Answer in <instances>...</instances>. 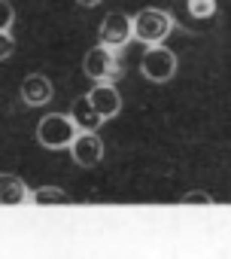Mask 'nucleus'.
Here are the masks:
<instances>
[{
    "instance_id": "nucleus-9",
    "label": "nucleus",
    "mask_w": 231,
    "mask_h": 259,
    "mask_svg": "<svg viewBox=\"0 0 231 259\" xmlns=\"http://www.w3.org/2000/svg\"><path fill=\"white\" fill-rule=\"evenodd\" d=\"M31 204V189L19 174H0V207Z\"/></svg>"
},
{
    "instance_id": "nucleus-11",
    "label": "nucleus",
    "mask_w": 231,
    "mask_h": 259,
    "mask_svg": "<svg viewBox=\"0 0 231 259\" xmlns=\"http://www.w3.org/2000/svg\"><path fill=\"white\" fill-rule=\"evenodd\" d=\"M31 204H70V195L61 189V186H40V189H31Z\"/></svg>"
},
{
    "instance_id": "nucleus-1",
    "label": "nucleus",
    "mask_w": 231,
    "mask_h": 259,
    "mask_svg": "<svg viewBox=\"0 0 231 259\" xmlns=\"http://www.w3.org/2000/svg\"><path fill=\"white\" fill-rule=\"evenodd\" d=\"M76 135L79 128L70 119V113H46L37 122V144L46 150H70Z\"/></svg>"
},
{
    "instance_id": "nucleus-10",
    "label": "nucleus",
    "mask_w": 231,
    "mask_h": 259,
    "mask_svg": "<svg viewBox=\"0 0 231 259\" xmlns=\"http://www.w3.org/2000/svg\"><path fill=\"white\" fill-rule=\"evenodd\" d=\"M70 119L76 122L79 132H97V128L103 125V116L91 107L88 95H82V98H76V101L70 104Z\"/></svg>"
},
{
    "instance_id": "nucleus-12",
    "label": "nucleus",
    "mask_w": 231,
    "mask_h": 259,
    "mask_svg": "<svg viewBox=\"0 0 231 259\" xmlns=\"http://www.w3.org/2000/svg\"><path fill=\"white\" fill-rule=\"evenodd\" d=\"M216 0H189V16L195 19H213L216 16Z\"/></svg>"
},
{
    "instance_id": "nucleus-7",
    "label": "nucleus",
    "mask_w": 231,
    "mask_h": 259,
    "mask_svg": "<svg viewBox=\"0 0 231 259\" xmlns=\"http://www.w3.org/2000/svg\"><path fill=\"white\" fill-rule=\"evenodd\" d=\"M88 101H91V107L103 116V122L122 113V95H119V89H116L112 82H97V85L88 92Z\"/></svg>"
},
{
    "instance_id": "nucleus-13",
    "label": "nucleus",
    "mask_w": 231,
    "mask_h": 259,
    "mask_svg": "<svg viewBox=\"0 0 231 259\" xmlns=\"http://www.w3.org/2000/svg\"><path fill=\"white\" fill-rule=\"evenodd\" d=\"M13 22H16V10H13V4H10V0H0V31H10Z\"/></svg>"
},
{
    "instance_id": "nucleus-5",
    "label": "nucleus",
    "mask_w": 231,
    "mask_h": 259,
    "mask_svg": "<svg viewBox=\"0 0 231 259\" xmlns=\"http://www.w3.org/2000/svg\"><path fill=\"white\" fill-rule=\"evenodd\" d=\"M97 37H100L103 46H109V49H116V52L125 49V46L134 40V22H131V16H128V13H109V16L100 22Z\"/></svg>"
},
{
    "instance_id": "nucleus-14",
    "label": "nucleus",
    "mask_w": 231,
    "mask_h": 259,
    "mask_svg": "<svg viewBox=\"0 0 231 259\" xmlns=\"http://www.w3.org/2000/svg\"><path fill=\"white\" fill-rule=\"evenodd\" d=\"M180 204H213V195H207V192H201V189H195V192H186V195H180Z\"/></svg>"
},
{
    "instance_id": "nucleus-2",
    "label": "nucleus",
    "mask_w": 231,
    "mask_h": 259,
    "mask_svg": "<svg viewBox=\"0 0 231 259\" xmlns=\"http://www.w3.org/2000/svg\"><path fill=\"white\" fill-rule=\"evenodd\" d=\"M131 22H134V40H140L146 46L164 43L170 37V31H174V16L167 10H158V7L140 10Z\"/></svg>"
},
{
    "instance_id": "nucleus-15",
    "label": "nucleus",
    "mask_w": 231,
    "mask_h": 259,
    "mask_svg": "<svg viewBox=\"0 0 231 259\" xmlns=\"http://www.w3.org/2000/svg\"><path fill=\"white\" fill-rule=\"evenodd\" d=\"M13 52H16V40H13V34H10V31H0V61H7Z\"/></svg>"
},
{
    "instance_id": "nucleus-16",
    "label": "nucleus",
    "mask_w": 231,
    "mask_h": 259,
    "mask_svg": "<svg viewBox=\"0 0 231 259\" xmlns=\"http://www.w3.org/2000/svg\"><path fill=\"white\" fill-rule=\"evenodd\" d=\"M76 4H79V7H97L100 0H76Z\"/></svg>"
},
{
    "instance_id": "nucleus-6",
    "label": "nucleus",
    "mask_w": 231,
    "mask_h": 259,
    "mask_svg": "<svg viewBox=\"0 0 231 259\" xmlns=\"http://www.w3.org/2000/svg\"><path fill=\"white\" fill-rule=\"evenodd\" d=\"M70 156L79 168H94L103 159V141L97 132H79L70 144Z\"/></svg>"
},
{
    "instance_id": "nucleus-3",
    "label": "nucleus",
    "mask_w": 231,
    "mask_h": 259,
    "mask_svg": "<svg viewBox=\"0 0 231 259\" xmlns=\"http://www.w3.org/2000/svg\"><path fill=\"white\" fill-rule=\"evenodd\" d=\"M82 73L91 79V82H116L122 76V64L116 58V49L109 46H91L82 58Z\"/></svg>"
},
{
    "instance_id": "nucleus-8",
    "label": "nucleus",
    "mask_w": 231,
    "mask_h": 259,
    "mask_svg": "<svg viewBox=\"0 0 231 259\" xmlns=\"http://www.w3.org/2000/svg\"><path fill=\"white\" fill-rule=\"evenodd\" d=\"M55 89H52V79L43 76V73H28L25 82H22V101L28 107H46L52 101Z\"/></svg>"
},
{
    "instance_id": "nucleus-4",
    "label": "nucleus",
    "mask_w": 231,
    "mask_h": 259,
    "mask_svg": "<svg viewBox=\"0 0 231 259\" xmlns=\"http://www.w3.org/2000/svg\"><path fill=\"white\" fill-rule=\"evenodd\" d=\"M140 73H143L149 82H167V79H174V73H177V55H174L164 43L146 46V52H143V58H140Z\"/></svg>"
}]
</instances>
